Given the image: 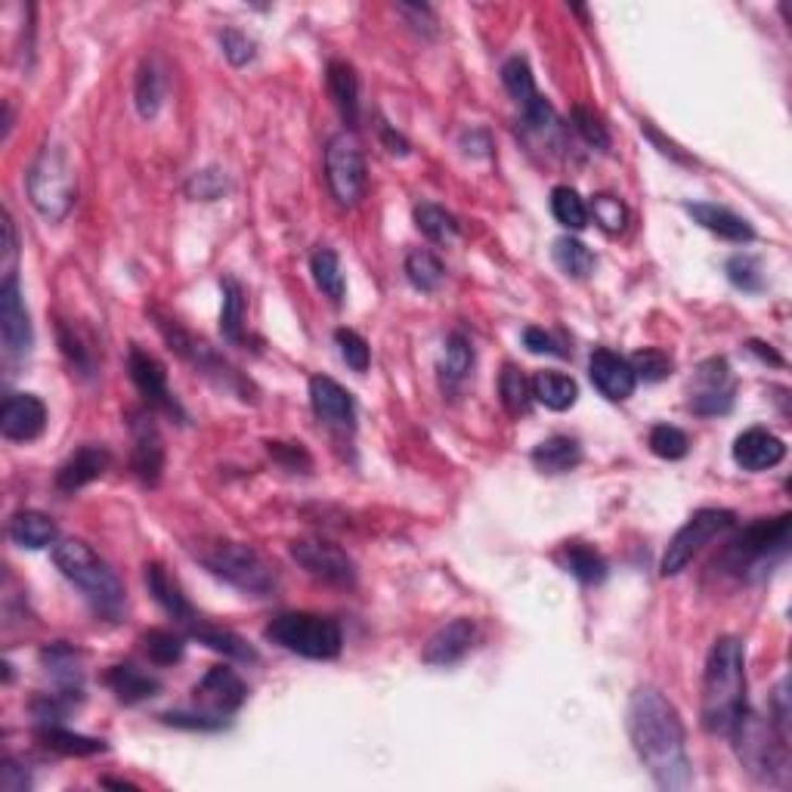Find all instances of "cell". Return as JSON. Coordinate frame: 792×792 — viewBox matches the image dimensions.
<instances>
[{"instance_id": "obj_1", "label": "cell", "mask_w": 792, "mask_h": 792, "mask_svg": "<svg viewBox=\"0 0 792 792\" xmlns=\"http://www.w3.org/2000/svg\"><path fill=\"white\" fill-rule=\"evenodd\" d=\"M629 737L659 790L678 792L691 787V758L684 746L681 715L656 688H638L631 693Z\"/></svg>"}, {"instance_id": "obj_2", "label": "cell", "mask_w": 792, "mask_h": 792, "mask_svg": "<svg viewBox=\"0 0 792 792\" xmlns=\"http://www.w3.org/2000/svg\"><path fill=\"white\" fill-rule=\"evenodd\" d=\"M746 709V656L743 644L721 634L712 644L706 671H703V703L700 721L712 737H731L737 718Z\"/></svg>"}, {"instance_id": "obj_3", "label": "cell", "mask_w": 792, "mask_h": 792, "mask_svg": "<svg viewBox=\"0 0 792 792\" xmlns=\"http://www.w3.org/2000/svg\"><path fill=\"white\" fill-rule=\"evenodd\" d=\"M53 564L60 567V573L68 582H75L84 591V598L100 609V613H109V616H118L122 613V582H118V576L109 569V564L90 545H84L78 539L56 542L53 545Z\"/></svg>"}, {"instance_id": "obj_4", "label": "cell", "mask_w": 792, "mask_h": 792, "mask_svg": "<svg viewBox=\"0 0 792 792\" xmlns=\"http://www.w3.org/2000/svg\"><path fill=\"white\" fill-rule=\"evenodd\" d=\"M731 737L737 740V758L743 768L765 780V783H783L790 774V758H787V737L777 731L771 718H762L755 712L743 709L737 718Z\"/></svg>"}, {"instance_id": "obj_5", "label": "cell", "mask_w": 792, "mask_h": 792, "mask_svg": "<svg viewBox=\"0 0 792 792\" xmlns=\"http://www.w3.org/2000/svg\"><path fill=\"white\" fill-rule=\"evenodd\" d=\"M28 199L38 208L43 221L60 224L75 204V171L60 146H43L38 159L28 167Z\"/></svg>"}, {"instance_id": "obj_6", "label": "cell", "mask_w": 792, "mask_h": 792, "mask_svg": "<svg viewBox=\"0 0 792 792\" xmlns=\"http://www.w3.org/2000/svg\"><path fill=\"white\" fill-rule=\"evenodd\" d=\"M264 634L282 651L298 653L304 659H335L344 648L341 626L316 613H279Z\"/></svg>"}, {"instance_id": "obj_7", "label": "cell", "mask_w": 792, "mask_h": 792, "mask_svg": "<svg viewBox=\"0 0 792 792\" xmlns=\"http://www.w3.org/2000/svg\"><path fill=\"white\" fill-rule=\"evenodd\" d=\"M790 514H780L774 520H755L743 529L721 554V567L733 576H750L752 569H762L787 554L790 545Z\"/></svg>"}, {"instance_id": "obj_8", "label": "cell", "mask_w": 792, "mask_h": 792, "mask_svg": "<svg viewBox=\"0 0 792 792\" xmlns=\"http://www.w3.org/2000/svg\"><path fill=\"white\" fill-rule=\"evenodd\" d=\"M204 567L217 579L229 582L232 589L254 594V598H266L276 589V569L269 567L264 554H257L251 545H239V542L217 545L211 554H204Z\"/></svg>"}, {"instance_id": "obj_9", "label": "cell", "mask_w": 792, "mask_h": 792, "mask_svg": "<svg viewBox=\"0 0 792 792\" xmlns=\"http://www.w3.org/2000/svg\"><path fill=\"white\" fill-rule=\"evenodd\" d=\"M326 180L335 202L341 208H353L366 196V155L360 140L341 130L326 146Z\"/></svg>"}, {"instance_id": "obj_10", "label": "cell", "mask_w": 792, "mask_h": 792, "mask_svg": "<svg viewBox=\"0 0 792 792\" xmlns=\"http://www.w3.org/2000/svg\"><path fill=\"white\" fill-rule=\"evenodd\" d=\"M733 524H737V514L728 508L696 511L691 520L675 532V539H671L669 549L663 554L659 573L663 576H678L681 569L691 564L696 551L703 549V545H709L712 539H718L721 532H728Z\"/></svg>"}, {"instance_id": "obj_11", "label": "cell", "mask_w": 792, "mask_h": 792, "mask_svg": "<svg viewBox=\"0 0 792 792\" xmlns=\"http://www.w3.org/2000/svg\"><path fill=\"white\" fill-rule=\"evenodd\" d=\"M152 316H155V326L162 331V338L167 341V347L177 353V356H184L186 363H192V366L199 368L202 375L208 378H214L217 385L226 387V390H236L239 387V375L232 372V368L226 366L224 360L211 350V347L204 344V341H196L189 331H186L177 319H171V316H162L159 310H152Z\"/></svg>"}, {"instance_id": "obj_12", "label": "cell", "mask_w": 792, "mask_h": 792, "mask_svg": "<svg viewBox=\"0 0 792 792\" xmlns=\"http://www.w3.org/2000/svg\"><path fill=\"white\" fill-rule=\"evenodd\" d=\"M502 84H505V90L511 93V100L520 105V115H524V122L532 130L545 134V130L557 127V115H554L551 102L539 93L536 78H532V68H529V62L524 56H511L502 65Z\"/></svg>"}, {"instance_id": "obj_13", "label": "cell", "mask_w": 792, "mask_h": 792, "mask_svg": "<svg viewBox=\"0 0 792 792\" xmlns=\"http://www.w3.org/2000/svg\"><path fill=\"white\" fill-rule=\"evenodd\" d=\"M0 338H3V347L13 360H22L35 344L32 316H28V306L22 298V285L16 273H7V279L0 285Z\"/></svg>"}, {"instance_id": "obj_14", "label": "cell", "mask_w": 792, "mask_h": 792, "mask_svg": "<svg viewBox=\"0 0 792 792\" xmlns=\"http://www.w3.org/2000/svg\"><path fill=\"white\" fill-rule=\"evenodd\" d=\"M298 567H304L310 576L331 582V586H353L356 582V567L344 551L323 539H298L288 545Z\"/></svg>"}, {"instance_id": "obj_15", "label": "cell", "mask_w": 792, "mask_h": 792, "mask_svg": "<svg viewBox=\"0 0 792 792\" xmlns=\"http://www.w3.org/2000/svg\"><path fill=\"white\" fill-rule=\"evenodd\" d=\"M733 385L728 360H706L691 381V408L696 415H725L733 406Z\"/></svg>"}, {"instance_id": "obj_16", "label": "cell", "mask_w": 792, "mask_h": 792, "mask_svg": "<svg viewBox=\"0 0 792 792\" xmlns=\"http://www.w3.org/2000/svg\"><path fill=\"white\" fill-rule=\"evenodd\" d=\"M127 372H130V381L146 397L149 406L162 408V412L184 422V408L174 400V393L167 390V372H164V366L152 353H146L142 347H130V353H127Z\"/></svg>"}, {"instance_id": "obj_17", "label": "cell", "mask_w": 792, "mask_h": 792, "mask_svg": "<svg viewBox=\"0 0 792 792\" xmlns=\"http://www.w3.org/2000/svg\"><path fill=\"white\" fill-rule=\"evenodd\" d=\"M196 703H202L208 715H232V712L242 709V703L248 700V688L244 681L229 669V666H211L204 671V678L196 684Z\"/></svg>"}, {"instance_id": "obj_18", "label": "cell", "mask_w": 792, "mask_h": 792, "mask_svg": "<svg viewBox=\"0 0 792 792\" xmlns=\"http://www.w3.org/2000/svg\"><path fill=\"white\" fill-rule=\"evenodd\" d=\"M47 427V406L35 393H10L0 408V433L7 440L28 443L38 440Z\"/></svg>"}, {"instance_id": "obj_19", "label": "cell", "mask_w": 792, "mask_h": 792, "mask_svg": "<svg viewBox=\"0 0 792 792\" xmlns=\"http://www.w3.org/2000/svg\"><path fill=\"white\" fill-rule=\"evenodd\" d=\"M130 467L140 477L142 487H159L164 470V443L159 427L152 425V415H137L134 422V455Z\"/></svg>"}, {"instance_id": "obj_20", "label": "cell", "mask_w": 792, "mask_h": 792, "mask_svg": "<svg viewBox=\"0 0 792 792\" xmlns=\"http://www.w3.org/2000/svg\"><path fill=\"white\" fill-rule=\"evenodd\" d=\"M310 406L316 412V418H323L331 427H350L356 425V403L350 397V390L341 387L328 375H316L310 378Z\"/></svg>"}, {"instance_id": "obj_21", "label": "cell", "mask_w": 792, "mask_h": 792, "mask_svg": "<svg viewBox=\"0 0 792 792\" xmlns=\"http://www.w3.org/2000/svg\"><path fill=\"white\" fill-rule=\"evenodd\" d=\"M589 375L594 387L613 400V403H623V400H629L631 393H634V387H638V378H634V372H631V363L626 356H619V353H613V350H594L589 360Z\"/></svg>"}, {"instance_id": "obj_22", "label": "cell", "mask_w": 792, "mask_h": 792, "mask_svg": "<svg viewBox=\"0 0 792 792\" xmlns=\"http://www.w3.org/2000/svg\"><path fill=\"white\" fill-rule=\"evenodd\" d=\"M783 458H787V443L765 427H750L733 440V462L752 474L777 467Z\"/></svg>"}, {"instance_id": "obj_23", "label": "cell", "mask_w": 792, "mask_h": 792, "mask_svg": "<svg viewBox=\"0 0 792 792\" xmlns=\"http://www.w3.org/2000/svg\"><path fill=\"white\" fill-rule=\"evenodd\" d=\"M474 638H477V626L470 619H452L443 629L430 634L422 659L427 666H452V663L465 659L467 651L474 648Z\"/></svg>"}, {"instance_id": "obj_24", "label": "cell", "mask_w": 792, "mask_h": 792, "mask_svg": "<svg viewBox=\"0 0 792 792\" xmlns=\"http://www.w3.org/2000/svg\"><path fill=\"white\" fill-rule=\"evenodd\" d=\"M684 211L693 217V224H700L703 229H709L712 236L725 239L733 244H746L755 239V229L746 217L733 214L731 208H721V204L709 202H691L684 204Z\"/></svg>"}, {"instance_id": "obj_25", "label": "cell", "mask_w": 792, "mask_h": 792, "mask_svg": "<svg viewBox=\"0 0 792 792\" xmlns=\"http://www.w3.org/2000/svg\"><path fill=\"white\" fill-rule=\"evenodd\" d=\"M112 465V455L105 447H81L75 455H68L62 467L56 470V487L60 492H78L87 483L100 480L102 474Z\"/></svg>"}, {"instance_id": "obj_26", "label": "cell", "mask_w": 792, "mask_h": 792, "mask_svg": "<svg viewBox=\"0 0 792 792\" xmlns=\"http://www.w3.org/2000/svg\"><path fill=\"white\" fill-rule=\"evenodd\" d=\"M326 84L335 109L341 112L344 124L360 122V78H356V68L344 60H331L326 68Z\"/></svg>"}, {"instance_id": "obj_27", "label": "cell", "mask_w": 792, "mask_h": 792, "mask_svg": "<svg viewBox=\"0 0 792 792\" xmlns=\"http://www.w3.org/2000/svg\"><path fill=\"white\" fill-rule=\"evenodd\" d=\"M146 589L149 594L162 604V609L167 616H174L177 623H184V626H192L199 616H196V609L192 604L186 601V594L180 591V586L167 576V569L162 564H146Z\"/></svg>"}, {"instance_id": "obj_28", "label": "cell", "mask_w": 792, "mask_h": 792, "mask_svg": "<svg viewBox=\"0 0 792 792\" xmlns=\"http://www.w3.org/2000/svg\"><path fill=\"white\" fill-rule=\"evenodd\" d=\"M105 684L112 688V693L118 696V703L124 706H137L142 700H152L155 693L162 691V681L152 678L149 671L137 669L134 663H118L112 666L105 675Z\"/></svg>"}, {"instance_id": "obj_29", "label": "cell", "mask_w": 792, "mask_h": 792, "mask_svg": "<svg viewBox=\"0 0 792 792\" xmlns=\"http://www.w3.org/2000/svg\"><path fill=\"white\" fill-rule=\"evenodd\" d=\"M10 539L28 551H41L56 542V524L41 511H16L10 520Z\"/></svg>"}, {"instance_id": "obj_30", "label": "cell", "mask_w": 792, "mask_h": 792, "mask_svg": "<svg viewBox=\"0 0 792 792\" xmlns=\"http://www.w3.org/2000/svg\"><path fill=\"white\" fill-rule=\"evenodd\" d=\"M532 400H539L551 412H567L579 400V385L564 372H539L532 378Z\"/></svg>"}, {"instance_id": "obj_31", "label": "cell", "mask_w": 792, "mask_h": 792, "mask_svg": "<svg viewBox=\"0 0 792 792\" xmlns=\"http://www.w3.org/2000/svg\"><path fill=\"white\" fill-rule=\"evenodd\" d=\"M582 462V447L573 437H549L532 449V465L542 474H567Z\"/></svg>"}, {"instance_id": "obj_32", "label": "cell", "mask_w": 792, "mask_h": 792, "mask_svg": "<svg viewBox=\"0 0 792 792\" xmlns=\"http://www.w3.org/2000/svg\"><path fill=\"white\" fill-rule=\"evenodd\" d=\"M561 564L582 586H601L607 579V561L582 542H569L567 549L561 551Z\"/></svg>"}, {"instance_id": "obj_33", "label": "cell", "mask_w": 792, "mask_h": 792, "mask_svg": "<svg viewBox=\"0 0 792 792\" xmlns=\"http://www.w3.org/2000/svg\"><path fill=\"white\" fill-rule=\"evenodd\" d=\"M310 269H313V282L316 288L326 294L328 301L335 306L344 304L347 294V282H344V269H341V257L331 251V248H319L310 261Z\"/></svg>"}, {"instance_id": "obj_34", "label": "cell", "mask_w": 792, "mask_h": 792, "mask_svg": "<svg viewBox=\"0 0 792 792\" xmlns=\"http://www.w3.org/2000/svg\"><path fill=\"white\" fill-rule=\"evenodd\" d=\"M474 368V347L462 331H452L443 344V356H440V378L447 387H458L470 375Z\"/></svg>"}, {"instance_id": "obj_35", "label": "cell", "mask_w": 792, "mask_h": 792, "mask_svg": "<svg viewBox=\"0 0 792 792\" xmlns=\"http://www.w3.org/2000/svg\"><path fill=\"white\" fill-rule=\"evenodd\" d=\"M189 634H192L199 644L211 648V651L224 653L229 659H242V663H254V659H257V653L251 651V648L244 644V638H239L236 631L217 629V626H204V623H192V626H189Z\"/></svg>"}, {"instance_id": "obj_36", "label": "cell", "mask_w": 792, "mask_h": 792, "mask_svg": "<svg viewBox=\"0 0 792 792\" xmlns=\"http://www.w3.org/2000/svg\"><path fill=\"white\" fill-rule=\"evenodd\" d=\"M38 740H41L47 750L62 752V755H97V752H105L109 746L97 740V737H84V733H72L60 728V725H38Z\"/></svg>"}, {"instance_id": "obj_37", "label": "cell", "mask_w": 792, "mask_h": 792, "mask_svg": "<svg viewBox=\"0 0 792 792\" xmlns=\"http://www.w3.org/2000/svg\"><path fill=\"white\" fill-rule=\"evenodd\" d=\"M224 306H221V335L229 344H242L244 341V291L242 285L232 276H226L224 282Z\"/></svg>"}, {"instance_id": "obj_38", "label": "cell", "mask_w": 792, "mask_h": 792, "mask_svg": "<svg viewBox=\"0 0 792 792\" xmlns=\"http://www.w3.org/2000/svg\"><path fill=\"white\" fill-rule=\"evenodd\" d=\"M41 663L47 666V671L60 681L62 688H75L81 691V653L68 644H50L41 651Z\"/></svg>"}, {"instance_id": "obj_39", "label": "cell", "mask_w": 792, "mask_h": 792, "mask_svg": "<svg viewBox=\"0 0 792 792\" xmlns=\"http://www.w3.org/2000/svg\"><path fill=\"white\" fill-rule=\"evenodd\" d=\"M415 226L422 229V236L430 239V242L437 244H449L458 239V221L449 214L447 208H440V204H430V202H422L415 208Z\"/></svg>"}, {"instance_id": "obj_40", "label": "cell", "mask_w": 792, "mask_h": 792, "mask_svg": "<svg viewBox=\"0 0 792 792\" xmlns=\"http://www.w3.org/2000/svg\"><path fill=\"white\" fill-rule=\"evenodd\" d=\"M134 100H137V109L140 115L149 122L159 115L164 102V75L159 72V65L152 60H146L137 72V87H134Z\"/></svg>"}, {"instance_id": "obj_41", "label": "cell", "mask_w": 792, "mask_h": 792, "mask_svg": "<svg viewBox=\"0 0 792 792\" xmlns=\"http://www.w3.org/2000/svg\"><path fill=\"white\" fill-rule=\"evenodd\" d=\"M60 347L62 356L68 360V366L75 368L81 378H93L97 372V356H93V347L84 338V331L72 323H60Z\"/></svg>"}, {"instance_id": "obj_42", "label": "cell", "mask_w": 792, "mask_h": 792, "mask_svg": "<svg viewBox=\"0 0 792 792\" xmlns=\"http://www.w3.org/2000/svg\"><path fill=\"white\" fill-rule=\"evenodd\" d=\"M551 214L564 229H586L589 226V204L573 186H554L551 189Z\"/></svg>"}, {"instance_id": "obj_43", "label": "cell", "mask_w": 792, "mask_h": 792, "mask_svg": "<svg viewBox=\"0 0 792 792\" xmlns=\"http://www.w3.org/2000/svg\"><path fill=\"white\" fill-rule=\"evenodd\" d=\"M406 279L418 291H437L440 285H443V279H447V266H443V261L433 254V251H412L406 257Z\"/></svg>"}, {"instance_id": "obj_44", "label": "cell", "mask_w": 792, "mask_h": 792, "mask_svg": "<svg viewBox=\"0 0 792 792\" xmlns=\"http://www.w3.org/2000/svg\"><path fill=\"white\" fill-rule=\"evenodd\" d=\"M551 254H554V264L561 266V273H567L573 279H586L591 269H594V254L579 239H573V236L557 239Z\"/></svg>"}, {"instance_id": "obj_45", "label": "cell", "mask_w": 792, "mask_h": 792, "mask_svg": "<svg viewBox=\"0 0 792 792\" xmlns=\"http://www.w3.org/2000/svg\"><path fill=\"white\" fill-rule=\"evenodd\" d=\"M499 393L511 415H527L532 403V381L517 366H505L499 378Z\"/></svg>"}, {"instance_id": "obj_46", "label": "cell", "mask_w": 792, "mask_h": 792, "mask_svg": "<svg viewBox=\"0 0 792 792\" xmlns=\"http://www.w3.org/2000/svg\"><path fill=\"white\" fill-rule=\"evenodd\" d=\"M142 651L155 666H174L184 656L186 644L180 634L167 629H152L142 634Z\"/></svg>"}, {"instance_id": "obj_47", "label": "cell", "mask_w": 792, "mask_h": 792, "mask_svg": "<svg viewBox=\"0 0 792 792\" xmlns=\"http://www.w3.org/2000/svg\"><path fill=\"white\" fill-rule=\"evenodd\" d=\"M651 452L656 458H666V462H678V458H684L688 455V433L681 430V427L675 425H656L651 430Z\"/></svg>"}, {"instance_id": "obj_48", "label": "cell", "mask_w": 792, "mask_h": 792, "mask_svg": "<svg viewBox=\"0 0 792 792\" xmlns=\"http://www.w3.org/2000/svg\"><path fill=\"white\" fill-rule=\"evenodd\" d=\"M728 279H731L733 288L740 291H762L765 288V273H762V261L752 257V254H733L728 261Z\"/></svg>"}, {"instance_id": "obj_49", "label": "cell", "mask_w": 792, "mask_h": 792, "mask_svg": "<svg viewBox=\"0 0 792 792\" xmlns=\"http://www.w3.org/2000/svg\"><path fill=\"white\" fill-rule=\"evenodd\" d=\"M631 363V372H634V378H644V381H666L671 375V360L663 353V350H656V347H644V350H638L634 356L629 360Z\"/></svg>"}, {"instance_id": "obj_50", "label": "cell", "mask_w": 792, "mask_h": 792, "mask_svg": "<svg viewBox=\"0 0 792 792\" xmlns=\"http://www.w3.org/2000/svg\"><path fill=\"white\" fill-rule=\"evenodd\" d=\"M591 214H594V224L601 226L604 232H609V236L623 232L626 224H629V208L619 202L616 196H594Z\"/></svg>"}, {"instance_id": "obj_51", "label": "cell", "mask_w": 792, "mask_h": 792, "mask_svg": "<svg viewBox=\"0 0 792 792\" xmlns=\"http://www.w3.org/2000/svg\"><path fill=\"white\" fill-rule=\"evenodd\" d=\"M226 189H229V180H226L224 171H217V167L196 171V174L189 177V184H186L189 199H196V202H214V199L224 196Z\"/></svg>"}, {"instance_id": "obj_52", "label": "cell", "mask_w": 792, "mask_h": 792, "mask_svg": "<svg viewBox=\"0 0 792 792\" xmlns=\"http://www.w3.org/2000/svg\"><path fill=\"white\" fill-rule=\"evenodd\" d=\"M335 344H338V353H341V360H344L347 366L353 368V372H360V375L366 372L372 353H368V344L363 335H356L353 328H338L335 331Z\"/></svg>"}, {"instance_id": "obj_53", "label": "cell", "mask_w": 792, "mask_h": 792, "mask_svg": "<svg viewBox=\"0 0 792 792\" xmlns=\"http://www.w3.org/2000/svg\"><path fill=\"white\" fill-rule=\"evenodd\" d=\"M573 124H576L579 137L589 142V146H594V149H609L607 124H604V118L598 112H591L586 105H576L573 109Z\"/></svg>"}, {"instance_id": "obj_54", "label": "cell", "mask_w": 792, "mask_h": 792, "mask_svg": "<svg viewBox=\"0 0 792 792\" xmlns=\"http://www.w3.org/2000/svg\"><path fill=\"white\" fill-rule=\"evenodd\" d=\"M162 721L171 728H186V731H221V728H226L224 718L208 715V712H164Z\"/></svg>"}, {"instance_id": "obj_55", "label": "cell", "mask_w": 792, "mask_h": 792, "mask_svg": "<svg viewBox=\"0 0 792 792\" xmlns=\"http://www.w3.org/2000/svg\"><path fill=\"white\" fill-rule=\"evenodd\" d=\"M221 47H224V56L232 65H248V62L254 60V41L239 32V28H226L224 35H221Z\"/></svg>"}, {"instance_id": "obj_56", "label": "cell", "mask_w": 792, "mask_h": 792, "mask_svg": "<svg viewBox=\"0 0 792 792\" xmlns=\"http://www.w3.org/2000/svg\"><path fill=\"white\" fill-rule=\"evenodd\" d=\"M266 449H269V455L276 458V462H282L288 470H310V455H306L304 449H301V443H266Z\"/></svg>"}, {"instance_id": "obj_57", "label": "cell", "mask_w": 792, "mask_h": 792, "mask_svg": "<svg viewBox=\"0 0 792 792\" xmlns=\"http://www.w3.org/2000/svg\"><path fill=\"white\" fill-rule=\"evenodd\" d=\"M524 344H527L529 353H549V356H567V350H561V344L551 338L545 328L529 326L524 331Z\"/></svg>"}, {"instance_id": "obj_58", "label": "cell", "mask_w": 792, "mask_h": 792, "mask_svg": "<svg viewBox=\"0 0 792 792\" xmlns=\"http://www.w3.org/2000/svg\"><path fill=\"white\" fill-rule=\"evenodd\" d=\"M462 149H465L467 155H480V159H487L489 149H492V140H489L487 130H465V134H462Z\"/></svg>"}, {"instance_id": "obj_59", "label": "cell", "mask_w": 792, "mask_h": 792, "mask_svg": "<svg viewBox=\"0 0 792 792\" xmlns=\"http://www.w3.org/2000/svg\"><path fill=\"white\" fill-rule=\"evenodd\" d=\"M16 768H20V765H13V762H7V765H3V774H0V787H3L7 792L28 790V777H22Z\"/></svg>"}, {"instance_id": "obj_60", "label": "cell", "mask_w": 792, "mask_h": 792, "mask_svg": "<svg viewBox=\"0 0 792 792\" xmlns=\"http://www.w3.org/2000/svg\"><path fill=\"white\" fill-rule=\"evenodd\" d=\"M750 350L755 353V356H762L765 363H771V366H783V360L777 356L771 350V344H762V341H750Z\"/></svg>"}, {"instance_id": "obj_61", "label": "cell", "mask_w": 792, "mask_h": 792, "mask_svg": "<svg viewBox=\"0 0 792 792\" xmlns=\"http://www.w3.org/2000/svg\"><path fill=\"white\" fill-rule=\"evenodd\" d=\"M385 140H387V146H390V152H393V155H397V152H400V155H406L408 152V142L403 140L400 134H390V127H385Z\"/></svg>"}, {"instance_id": "obj_62", "label": "cell", "mask_w": 792, "mask_h": 792, "mask_svg": "<svg viewBox=\"0 0 792 792\" xmlns=\"http://www.w3.org/2000/svg\"><path fill=\"white\" fill-rule=\"evenodd\" d=\"M102 787H118V790H137L134 783H127V780H102Z\"/></svg>"}]
</instances>
